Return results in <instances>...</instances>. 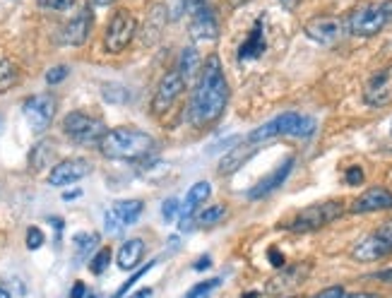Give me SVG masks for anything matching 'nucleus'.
<instances>
[{"label":"nucleus","instance_id":"nucleus-46","mask_svg":"<svg viewBox=\"0 0 392 298\" xmlns=\"http://www.w3.org/2000/svg\"><path fill=\"white\" fill-rule=\"evenodd\" d=\"M279 3H282V8H286V10H296L298 0H279Z\"/></svg>","mask_w":392,"mask_h":298},{"label":"nucleus","instance_id":"nucleus-25","mask_svg":"<svg viewBox=\"0 0 392 298\" xmlns=\"http://www.w3.org/2000/svg\"><path fill=\"white\" fill-rule=\"evenodd\" d=\"M54 147H51V142H39L37 147L32 149V156H29V161H32L34 168H44L46 163L54 159Z\"/></svg>","mask_w":392,"mask_h":298},{"label":"nucleus","instance_id":"nucleus-16","mask_svg":"<svg viewBox=\"0 0 392 298\" xmlns=\"http://www.w3.org/2000/svg\"><path fill=\"white\" fill-rule=\"evenodd\" d=\"M380 209H392V192L385 188H368L364 195H359L352 204V212H380Z\"/></svg>","mask_w":392,"mask_h":298},{"label":"nucleus","instance_id":"nucleus-44","mask_svg":"<svg viewBox=\"0 0 392 298\" xmlns=\"http://www.w3.org/2000/svg\"><path fill=\"white\" fill-rule=\"evenodd\" d=\"M376 279H380V282H392V270H385V272H378Z\"/></svg>","mask_w":392,"mask_h":298},{"label":"nucleus","instance_id":"nucleus-32","mask_svg":"<svg viewBox=\"0 0 392 298\" xmlns=\"http://www.w3.org/2000/svg\"><path fill=\"white\" fill-rule=\"evenodd\" d=\"M154 265H157V260H152V262H147V267H140V270H137L135 274H133V277H130V279H128V282H125V284H123V286H121V289H118V291H116V296H114V298H123V296H125V291H128V289H130V286H133V284H135V282H137V279H142V277H145V274H147V272H149V270H152V267H154Z\"/></svg>","mask_w":392,"mask_h":298},{"label":"nucleus","instance_id":"nucleus-18","mask_svg":"<svg viewBox=\"0 0 392 298\" xmlns=\"http://www.w3.org/2000/svg\"><path fill=\"white\" fill-rule=\"evenodd\" d=\"M267 44H265V20H257L255 27L250 29V37L243 41L241 49H238V61H253V58H260L265 54Z\"/></svg>","mask_w":392,"mask_h":298},{"label":"nucleus","instance_id":"nucleus-52","mask_svg":"<svg viewBox=\"0 0 392 298\" xmlns=\"http://www.w3.org/2000/svg\"><path fill=\"white\" fill-rule=\"evenodd\" d=\"M87 298H97V296H87Z\"/></svg>","mask_w":392,"mask_h":298},{"label":"nucleus","instance_id":"nucleus-40","mask_svg":"<svg viewBox=\"0 0 392 298\" xmlns=\"http://www.w3.org/2000/svg\"><path fill=\"white\" fill-rule=\"evenodd\" d=\"M344 178H347L349 185H361V183H364V171H361L359 166H352V168L347 171V176H344Z\"/></svg>","mask_w":392,"mask_h":298},{"label":"nucleus","instance_id":"nucleus-15","mask_svg":"<svg viewBox=\"0 0 392 298\" xmlns=\"http://www.w3.org/2000/svg\"><path fill=\"white\" fill-rule=\"evenodd\" d=\"M90 32H92V13H90V8H82L66 25L61 39H63V44H68V46H82L90 39Z\"/></svg>","mask_w":392,"mask_h":298},{"label":"nucleus","instance_id":"nucleus-5","mask_svg":"<svg viewBox=\"0 0 392 298\" xmlns=\"http://www.w3.org/2000/svg\"><path fill=\"white\" fill-rule=\"evenodd\" d=\"M63 132L73 139L75 144H99L106 135V125L90 113L73 111L63 118Z\"/></svg>","mask_w":392,"mask_h":298},{"label":"nucleus","instance_id":"nucleus-37","mask_svg":"<svg viewBox=\"0 0 392 298\" xmlns=\"http://www.w3.org/2000/svg\"><path fill=\"white\" fill-rule=\"evenodd\" d=\"M104 97H106L109 101H114V104L125 101V92H123V87H118V85H106V87H104Z\"/></svg>","mask_w":392,"mask_h":298},{"label":"nucleus","instance_id":"nucleus-17","mask_svg":"<svg viewBox=\"0 0 392 298\" xmlns=\"http://www.w3.org/2000/svg\"><path fill=\"white\" fill-rule=\"evenodd\" d=\"M291 168H294V156H289V159H286V161H282V166L274 168V171L270 173V176L262 178L260 183H257L255 188L248 192V197H250V200H260V197L270 195L272 190H277L279 185H282L286 178H289Z\"/></svg>","mask_w":392,"mask_h":298},{"label":"nucleus","instance_id":"nucleus-3","mask_svg":"<svg viewBox=\"0 0 392 298\" xmlns=\"http://www.w3.org/2000/svg\"><path fill=\"white\" fill-rule=\"evenodd\" d=\"M392 20V0H376L356 8L349 15V32L356 37H373Z\"/></svg>","mask_w":392,"mask_h":298},{"label":"nucleus","instance_id":"nucleus-41","mask_svg":"<svg viewBox=\"0 0 392 298\" xmlns=\"http://www.w3.org/2000/svg\"><path fill=\"white\" fill-rule=\"evenodd\" d=\"M267 258H270V262H272L274 267H284V255L279 253L277 248H270V250H267Z\"/></svg>","mask_w":392,"mask_h":298},{"label":"nucleus","instance_id":"nucleus-12","mask_svg":"<svg viewBox=\"0 0 392 298\" xmlns=\"http://www.w3.org/2000/svg\"><path fill=\"white\" fill-rule=\"evenodd\" d=\"M306 37L315 41L320 46H332L337 44V39L342 37V22L337 17H313L311 22H306L303 27Z\"/></svg>","mask_w":392,"mask_h":298},{"label":"nucleus","instance_id":"nucleus-51","mask_svg":"<svg viewBox=\"0 0 392 298\" xmlns=\"http://www.w3.org/2000/svg\"><path fill=\"white\" fill-rule=\"evenodd\" d=\"M0 298H10V294H8V291L3 289V286H0Z\"/></svg>","mask_w":392,"mask_h":298},{"label":"nucleus","instance_id":"nucleus-11","mask_svg":"<svg viewBox=\"0 0 392 298\" xmlns=\"http://www.w3.org/2000/svg\"><path fill=\"white\" fill-rule=\"evenodd\" d=\"M90 173H92V163L87 159H66L51 168L49 183L56 185V188H63V185L78 183V180L90 176Z\"/></svg>","mask_w":392,"mask_h":298},{"label":"nucleus","instance_id":"nucleus-14","mask_svg":"<svg viewBox=\"0 0 392 298\" xmlns=\"http://www.w3.org/2000/svg\"><path fill=\"white\" fill-rule=\"evenodd\" d=\"M212 195V188H209L207 180H197L195 185L188 190V195H185V202L180 204V229H188L190 221H192V214L197 212V209L202 207L204 202H207V197Z\"/></svg>","mask_w":392,"mask_h":298},{"label":"nucleus","instance_id":"nucleus-47","mask_svg":"<svg viewBox=\"0 0 392 298\" xmlns=\"http://www.w3.org/2000/svg\"><path fill=\"white\" fill-rule=\"evenodd\" d=\"M82 192L80 190H73V192H66V195H63V200H75V197H80Z\"/></svg>","mask_w":392,"mask_h":298},{"label":"nucleus","instance_id":"nucleus-20","mask_svg":"<svg viewBox=\"0 0 392 298\" xmlns=\"http://www.w3.org/2000/svg\"><path fill=\"white\" fill-rule=\"evenodd\" d=\"M388 70L385 73H378L373 75L371 82L366 85V92H364V99L368 106H385V104L390 101V87H388Z\"/></svg>","mask_w":392,"mask_h":298},{"label":"nucleus","instance_id":"nucleus-42","mask_svg":"<svg viewBox=\"0 0 392 298\" xmlns=\"http://www.w3.org/2000/svg\"><path fill=\"white\" fill-rule=\"evenodd\" d=\"M344 294V289L342 286H332V289H325V291H320L318 296H313V298H339Z\"/></svg>","mask_w":392,"mask_h":298},{"label":"nucleus","instance_id":"nucleus-24","mask_svg":"<svg viewBox=\"0 0 392 298\" xmlns=\"http://www.w3.org/2000/svg\"><path fill=\"white\" fill-rule=\"evenodd\" d=\"M197 68H200V56H197L195 49H185L183 54H180V63H178V73L183 75V80L188 82L192 75L197 73Z\"/></svg>","mask_w":392,"mask_h":298},{"label":"nucleus","instance_id":"nucleus-28","mask_svg":"<svg viewBox=\"0 0 392 298\" xmlns=\"http://www.w3.org/2000/svg\"><path fill=\"white\" fill-rule=\"evenodd\" d=\"M109 262H111V248L97 250V255L90 260V270H92V274H104V272H106V267H109Z\"/></svg>","mask_w":392,"mask_h":298},{"label":"nucleus","instance_id":"nucleus-35","mask_svg":"<svg viewBox=\"0 0 392 298\" xmlns=\"http://www.w3.org/2000/svg\"><path fill=\"white\" fill-rule=\"evenodd\" d=\"M39 8L44 10H56V13H63V10H70L75 5V0H37Z\"/></svg>","mask_w":392,"mask_h":298},{"label":"nucleus","instance_id":"nucleus-43","mask_svg":"<svg viewBox=\"0 0 392 298\" xmlns=\"http://www.w3.org/2000/svg\"><path fill=\"white\" fill-rule=\"evenodd\" d=\"M85 294H87L85 284H82V282H78V284L73 286V291H70V298H85Z\"/></svg>","mask_w":392,"mask_h":298},{"label":"nucleus","instance_id":"nucleus-21","mask_svg":"<svg viewBox=\"0 0 392 298\" xmlns=\"http://www.w3.org/2000/svg\"><path fill=\"white\" fill-rule=\"evenodd\" d=\"M142 258H145L142 238H130V241H125L118 248V267L121 270H135Z\"/></svg>","mask_w":392,"mask_h":298},{"label":"nucleus","instance_id":"nucleus-31","mask_svg":"<svg viewBox=\"0 0 392 298\" xmlns=\"http://www.w3.org/2000/svg\"><path fill=\"white\" fill-rule=\"evenodd\" d=\"M147 27H149V32H152V37H149V44H152V41L159 37V32H161V27H164L161 8H154V10L149 13V17H147Z\"/></svg>","mask_w":392,"mask_h":298},{"label":"nucleus","instance_id":"nucleus-22","mask_svg":"<svg viewBox=\"0 0 392 298\" xmlns=\"http://www.w3.org/2000/svg\"><path fill=\"white\" fill-rule=\"evenodd\" d=\"M257 144H241V147H233L229 154L221 159L219 163V173H233L236 168H241L250 156L255 154Z\"/></svg>","mask_w":392,"mask_h":298},{"label":"nucleus","instance_id":"nucleus-8","mask_svg":"<svg viewBox=\"0 0 392 298\" xmlns=\"http://www.w3.org/2000/svg\"><path fill=\"white\" fill-rule=\"evenodd\" d=\"M183 89H185L183 75H180L178 70H171V73H166L161 77L159 87H157L154 99H152V111H154L157 116H161L164 111L171 108V104L180 97V92H183Z\"/></svg>","mask_w":392,"mask_h":298},{"label":"nucleus","instance_id":"nucleus-34","mask_svg":"<svg viewBox=\"0 0 392 298\" xmlns=\"http://www.w3.org/2000/svg\"><path fill=\"white\" fill-rule=\"evenodd\" d=\"M178 212H180V202L176 200V197H169V200L161 204V217H164V221H173V219L178 217Z\"/></svg>","mask_w":392,"mask_h":298},{"label":"nucleus","instance_id":"nucleus-1","mask_svg":"<svg viewBox=\"0 0 392 298\" xmlns=\"http://www.w3.org/2000/svg\"><path fill=\"white\" fill-rule=\"evenodd\" d=\"M226 101H229V85H226L224 70H221V63L216 56H209L204 61L200 82H197L195 92H192L190 99V108H188V118L192 125L202 128L209 125L224 113Z\"/></svg>","mask_w":392,"mask_h":298},{"label":"nucleus","instance_id":"nucleus-9","mask_svg":"<svg viewBox=\"0 0 392 298\" xmlns=\"http://www.w3.org/2000/svg\"><path fill=\"white\" fill-rule=\"evenodd\" d=\"M142 214V202L140 200H121L114 202V207L106 212L104 217V226H106L109 233H121L123 229L133 226Z\"/></svg>","mask_w":392,"mask_h":298},{"label":"nucleus","instance_id":"nucleus-29","mask_svg":"<svg viewBox=\"0 0 392 298\" xmlns=\"http://www.w3.org/2000/svg\"><path fill=\"white\" fill-rule=\"evenodd\" d=\"M306 270H301V267H294V270H289V272H284L282 277H277L274 279V282L267 286V289L270 291H277V289H284L286 284H296V282H301V279H296L298 274H303Z\"/></svg>","mask_w":392,"mask_h":298},{"label":"nucleus","instance_id":"nucleus-23","mask_svg":"<svg viewBox=\"0 0 392 298\" xmlns=\"http://www.w3.org/2000/svg\"><path fill=\"white\" fill-rule=\"evenodd\" d=\"M99 245V236L97 233H78V236L73 238V248H75V258L78 260H85L87 255L92 253Z\"/></svg>","mask_w":392,"mask_h":298},{"label":"nucleus","instance_id":"nucleus-49","mask_svg":"<svg viewBox=\"0 0 392 298\" xmlns=\"http://www.w3.org/2000/svg\"><path fill=\"white\" fill-rule=\"evenodd\" d=\"M204 267H209V258H202V262L195 265V270H204Z\"/></svg>","mask_w":392,"mask_h":298},{"label":"nucleus","instance_id":"nucleus-33","mask_svg":"<svg viewBox=\"0 0 392 298\" xmlns=\"http://www.w3.org/2000/svg\"><path fill=\"white\" fill-rule=\"evenodd\" d=\"M315 132V120L311 116H301L296 123V130H294V137H311Z\"/></svg>","mask_w":392,"mask_h":298},{"label":"nucleus","instance_id":"nucleus-4","mask_svg":"<svg viewBox=\"0 0 392 298\" xmlns=\"http://www.w3.org/2000/svg\"><path fill=\"white\" fill-rule=\"evenodd\" d=\"M344 214L342 202L330 200V202H318L306 207L301 214H296V219L289 224V231L294 233H308V231H318L323 226L332 224L335 219H339Z\"/></svg>","mask_w":392,"mask_h":298},{"label":"nucleus","instance_id":"nucleus-2","mask_svg":"<svg viewBox=\"0 0 392 298\" xmlns=\"http://www.w3.org/2000/svg\"><path fill=\"white\" fill-rule=\"evenodd\" d=\"M102 154L118 161H140L154 149V137L140 128H114L99 142Z\"/></svg>","mask_w":392,"mask_h":298},{"label":"nucleus","instance_id":"nucleus-26","mask_svg":"<svg viewBox=\"0 0 392 298\" xmlns=\"http://www.w3.org/2000/svg\"><path fill=\"white\" fill-rule=\"evenodd\" d=\"M224 212L226 209L221 207V204H212V207H204L200 214H197V224L200 226H212L216 224L221 217H224Z\"/></svg>","mask_w":392,"mask_h":298},{"label":"nucleus","instance_id":"nucleus-38","mask_svg":"<svg viewBox=\"0 0 392 298\" xmlns=\"http://www.w3.org/2000/svg\"><path fill=\"white\" fill-rule=\"evenodd\" d=\"M68 77V68L66 66H56V68H51L49 73H46V82L49 85H58V82H63Z\"/></svg>","mask_w":392,"mask_h":298},{"label":"nucleus","instance_id":"nucleus-13","mask_svg":"<svg viewBox=\"0 0 392 298\" xmlns=\"http://www.w3.org/2000/svg\"><path fill=\"white\" fill-rule=\"evenodd\" d=\"M192 20H190V37L195 41H214L219 37V25H216V17L212 13L207 3L200 5V8L192 10Z\"/></svg>","mask_w":392,"mask_h":298},{"label":"nucleus","instance_id":"nucleus-19","mask_svg":"<svg viewBox=\"0 0 392 298\" xmlns=\"http://www.w3.org/2000/svg\"><path fill=\"white\" fill-rule=\"evenodd\" d=\"M390 253L392 250L380 241L376 233H371V236H366L364 241H359L356 243V248L352 250L354 260H359V262H373V260L385 258V255H390Z\"/></svg>","mask_w":392,"mask_h":298},{"label":"nucleus","instance_id":"nucleus-7","mask_svg":"<svg viewBox=\"0 0 392 298\" xmlns=\"http://www.w3.org/2000/svg\"><path fill=\"white\" fill-rule=\"evenodd\" d=\"M22 111H25V118L32 125L34 132H44L46 128L54 123L56 116V99L51 94H34L25 99L22 104Z\"/></svg>","mask_w":392,"mask_h":298},{"label":"nucleus","instance_id":"nucleus-45","mask_svg":"<svg viewBox=\"0 0 392 298\" xmlns=\"http://www.w3.org/2000/svg\"><path fill=\"white\" fill-rule=\"evenodd\" d=\"M152 296V289H140V291H135V294H133L130 298H149Z\"/></svg>","mask_w":392,"mask_h":298},{"label":"nucleus","instance_id":"nucleus-36","mask_svg":"<svg viewBox=\"0 0 392 298\" xmlns=\"http://www.w3.org/2000/svg\"><path fill=\"white\" fill-rule=\"evenodd\" d=\"M44 245V233H41V229H37V226H29L27 229V248L29 250H37Z\"/></svg>","mask_w":392,"mask_h":298},{"label":"nucleus","instance_id":"nucleus-10","mask_svg":"<svg viewBox=\"0 0 392 298\" xmlns=\"http://www.w3.org/2000/svg\"><path fill=\"white\" fill-rule=\"evenodd\" d=\"M298 118H301V116L294 113V111L277 116V118H272L270 123H265V125L255 128V130L248 135V142H250V144H260V142H267V139L282 137V135H291V137H294V130H296Z\"/></svg>","mask_w":392,"mask_h":298},{"label":"nucleus","instance_id":"nucleus-27","mask_svg":"<svg viewBox=\"0 0 392 298\" xmlns=\"http://www.w3.org/2000/svg\"><path fill=\"white\" fill-rule=\"evenodd\" d=\"M219 284H221V279H219V277H214V279H204V282H200V284L192 286V289L188 291V294H185V298H207V296L212 294V291H214Z\"/></svg>","mask_w":392,"mask_h":298},{"label":"nucleus","instance_id":"nucleus-30","mask_svg":"<svg viewBox=\"0 0 392 298\" xmlns=\"http://www.w3.org/2000/svg\"><path fill=\"white\" fill-rule=\"evenodd\" d=\"M17 80L15 75V68L10 61H0V92L8 89V87H13V82Z\"/></svg>","mask_w":392,"mask_h":298},{"label":"nucleus","instance_id":"nucleus-50","mask_svg":"<svg viewBox=\"0 0 392 298\" xmlns=\"http://www.w3.org/2000/svg\"><path fill=\"white\" fill-rule=\"evenodd\" d=\"M94 3H97V5H102V8H106V5H111V3H114V0H94Z\"/></svg>","mask_w":392,"mask_h":298},{"label":"nucleus","instance_id":"nucleus-48","mask_svg":"<svg viewBox=\"0 0 392 298\" xmlns=\"http://www.w3.org/2000/svg\"><path fill=\"white\" fill-rule=\"evenodd\" d=\"M339 298H376V296H371V294H352V296H347V294H342Z\"/></svg>","mask_w":392,"mask_h":298},{"label":"nucleus","instance_id":"nucleus-39","mask_svg":"<svg viewBox=\"0 0 392 298\" xmlns=\"http://www.w3.org/2000/svg\"><path fill=\"white\" fill-rule=\"evenodd\" d=\"M373 233H376V236L380 238V241H383V243L392 250V219H390V221H385V224L380 226L378 231H373Z\"/></svg>","mask_w":392,"mask_h":298},{"label":"nucleus","instance_id":"nucleus-6","mask_svg":"<svg viewBox=\"0 0 392 298\" xmlns=\"http://www.w3.org/2000/svg\"><path fill=\"white\" fill-rule=\"evenodd\" d=\"M137 32V22L128 10H118L114 17H111L106 34H104V46H106L109 54H121V51L128 49V44L133 41Z\"/></svg>","mask_w":392,"mask_h":298}]
</instances>
